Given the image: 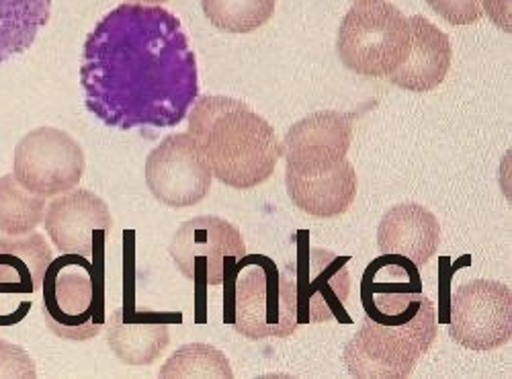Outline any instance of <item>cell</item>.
<instances>
[{
	"instance_id": "1",
	"label": "cell",
	"mask_w": 512,
	"mask_h": 379,
	"mask_svg": "<svg viewBox=\"0 0 512 379\" xmlns=\"http://www.w3.org/2000/svg\"><path fill=\"white\" fill-rule=\"evenodd\" d=\"M84 105L109 128H177L199 99L197 58L181 21L162 7L125 3L84 41Z\"/></svg>"
},
{
	"instance_id": "2",
	"label": "cell",
	"mask_w": 512,
	"mask_h": 379,
	"mask_svg": "<svg viewBox=\"0 0 512 379\" xmlns=\"http://www.w3.org/2000/svg\"><path fill=\"white\" fill-rule=\"evenodd\" d=\"M189 134L211 175L232 189H252L275 173L281 144L271 123L230 97H199L187 115Z\"/></svg>"
},
{
	"instance_id": "3",
	"label": "cell",
	"mask_w": 512,
	"mask_h": 379,
	"mask_svg": "<svg viewBox=\"0 0 512 379\" xmlns=\"http://www.w3.org/2000/svg\"><path fill=\"white\" fill-rule=\"evenodd\" d=\"M41 312L52 334L64 341H91L105 328L103 259L62 252L41 283Z\"/></svg>"
},
{
	"instance_id": "4",
	"label": "cell",
	"mask_w": 512,
	"mask_h": 379,
	"mask_svg": "<svg viewBox=\"0 0 512 379\" xmlns=\"http://www.w3.org/2000/svg\"><path fill=\"white\" fill-rule=\"evenodd\" d=\"M412 46L408 17L386 0H357L340 23L336 50L349 70L379 78L398 70Z\"/></svg>"
},
{
	"instance_id": "5",
	"label": "cell",
	"mask_w": 512,
	"mask_h": 379,
	"mask_svg": "<svg viewBox=\"0 0 512 379\" xmlns=\"http://www.w3.org/2000/svg\"><path fill=\"white\" fill-rule=\"evenodd\" d=\"M224 285H228L224 322L232 324L246 339H285L300 328L285 298L281 271L273 259L244 255Z\"/></svg>"
},
{
	"instance_id": "6",
	"label": "cell",
	"mask_w": 512,
	"mask_h": 379,
	"mask_svg": "<svg viewBox=\"0 0 512 379\" xmlns=\"http://www.w3.org/2000/svg\"><path fill=\"white\" fill-rule=\"evenodd\" d=\"M351 257H338L330 250L312 248L308 232L300 234L295 259L281 271V283L297 326L324 324L336 320L353 324L345 304L351 293L347 263Z\"/></svg>"
},
{
	"instance_id": "7",
	"label": "cell",
	"mask_w": 512,
	"mask_h": 379,
	"mask_svg": "<svg viewBox=\"0 0 512 379\" xmlns=\"http://www.w3.org/2000/svg\"><path fill=\"white\" fill-rule=\"evenodd\" d=\"M365 318L437 339V308L424 296L418 267L402 255H381L361 279Z\"/></svg>"
},
{
	"instance_id": "8",
	"label": "cell",
	"mask_w": 512,
	"mask_h": 379,
	"mask_svg": "<svg viewBox=\"0 0 512 379\" xmlns=\"http://www.w3.org/2000/svg\"><path fill=\"white\" fill-rule=\"evenodd\" d=\"M177 269L197 287L224 285L236 263L246 255L240 230L216 216L193 218L175 232L168 246Z\"/></svg>"
},
{
	"instance_id": "9",
	"label": "cell",
	"mask_w": 512,
	"mask_h": 379,
	"mask_svg": "<svg viewBox=\"0 0 512 379\" xmlns=\"http://www.w3.org/2000/svg\"><path fill=\"white\" fill-rule=\"evenodd\" d=\"M451 339L469 351H492L512 339V289L474 279L453 289L449 308Z\"/></svg>"
},
{
	"instance_id": "10",
	"label": "cell",
	"mask_w": 512,
	"mask_h": 379,
	"mask_svg": "<svg viewBox=\"0 0 512 379\" xmlns=\"http://www.w3.org/2000/svg\"><path fill=\"white\" fill-rule=\"evenodd\" d=\"M84 152L66 132L37 128L15 148L13 175L31 193L56 197L72 191L84 175Z\"/></svg>"
},
{
	"instance_id": "11",
	"label": "cell",
	"mask_w": 512,
	"mask_h": 379,
	"mask_svg": "<svg viewBox=\"0 0 512 379\" xmlns=\"http://www.w3.org/2000/svg\"><path fill=\"white\" fill-rule=\"evenodd\" d=\"M433 339L422 334L363 320L343 359L347 371L361 379H402L414 373L416 363L431 351Z\"/></svg>"
},
{
	"instance_id": "12",
	"label": "cell",
	"mask_w": 512,
	"mask_h": 379,
	"mask_svg": "<svg viewBox=\"0 0 512 379\" xmlns=\"http://www.w3.org/2000/svg\"><path fill=\"white\" fill-rule=\"evenodd\" d=\"M213 175L191 134L164 138L146 160L150 193L168 207L201 203L211 189Z\"/></svg>"
},
{
	"instance_id": "13",
	"label": "cell",
	"mask_w": 512,
	"mask_h": 379,
	"mask_svg": "<svg viewBox=\"0 0 512 379\" xmlns=\"http://www.w3.org/2000/svg\"><path fill=\"white\" fill-rule=\"evenodd\" d=\"M46 230L52 244L68 255L103 259L105 242L113 230L107 203L87 189H76L56 197L46 209Z\"/></svg>"
},
{
	"instance_id": "14",
	"label": "cell",
	"mask_w": 512,
	"mask_h": 379,
	"mask_svg": "<svg viewBox=\"0 0 512 379\" xmlns=\"http://www.w3.org/2000/svg\"><path fill=\"white\" fill-rule=\"evenodd\" d=\"M54 261L41 234L0 238V326L21 322Z\"/></svg>"
},
{
	"instance_id": "15",
	"label": "cell",
	"mask_w": 512,
	"mask_h": 379,
	"mask_svg": "<svg viewBox=\"0 0 512 379\" xmlns=\"http://www.w3.org/2000/svg\"><path fill=\"white\" fill-rule=\"evenodd\" d=\"M353 142V119L338 111H320L291 125L281 144L289 171L328 173L347 160Z\"/></svg>"
},
{
	"instance_id": "16",
	"label": "cell",
	"mask_w": 512,
	"mask_h": 379,
	"mask_svg": "<svg viewBox=\"0 0 512 379\" xmlns=\"http://www.w3.org/2000/svg\"><path fill=\"white\" fill-rule=\"evenodd\" d=\"M179 322V316L160 314L148 308H138L134 302H125L113 308L105 322L107 345L113 355L134 367L156 363L170 343L168 326Z\"/></svg>"
},
{
	"instance_id": "17",
	"label": "cell",
	"mask_w": 512,
	"mask_h": 379,
	"mask_svg": "<svg viewBox=\"0 0 512 379\" xmlns=\"http://www.w3.org/2000/svg\"><path fill=\"white\" fill-rule=\"evenodd\" d=\"M441 244V224L418 203H400L383 214L377 228L381 255H402L418 269L429 263Z\"/></svg>"
},
{
	"instance_id": "18",
	"label": "cell",
	"mask_w": 512,
	"mask_h": 379,
	"mask_svg": "<svg viewBox=\"0 0 512 379\" xmlns=\"http://www.w3.org/2000/svg\"><path fill=\"white\" fill-rule=\"evenodd\" d=\"M412 46L406 62L388 78L396 87L412 93L437 89L451 68V41L437 25L420 15H414Z\"/></svg>"
},
{
	"instance_id": "19",
	"label": "cell",
	"mask_w": 512,
	"mask_h": 379,
	"mask_svg": "<svg viewBox=\"0 0 512 379\" xmlns=\"http://www.w3.org/2000/svg\"><path fill=\"white\" fill-rule=\"evenodd\" d=\"M285 185L293 205L312 218L343 216L357 197V173L349 160L320 175H300L287 168Z\"/></svg>"
},
{
	"instance_id": "20",
	"label": "cell",
	"mask_w": 512,
	"mask_h": 379,
	"mask_svg": "<svg viewBox=\"0 0 512 379\" xmlns=\"http://www.w3.org/2000/svg\"><path fill=\"white\" fill-rule=\"evenodd\" d=\"M52 17V0H0V64L27 52Z\"/></svg>"
},
{
	"instance_id": "21",
	"label": "cell",
	"mask_w": 512,
	"mask_h": 379,
	"mask_svg": "<svg viewBox=\"0 0 512 379\" xmlns=\"http://www.w3.org/2000/svg\"><path fill=\"white\" fill-rule=\"evenodd\" d=\"M46 216V197L27 191L15 175L0 177V232L31 234Z\"/></svg>"
},
{
	"instance_id": "22",
	"label": "cell",
	"mask_w": 512,
	"mask_h": 379,
	"mask_svg": "<svg viewBox=\"0 0 512 379\" xmlns=\"http://www.w3.org/2000/svg\"><path fill=\"white\" fill-rule=\"evenodd\" d=\"M205 17L226 33H250L263 27L275 11V0H201Z\"/></svg>"
},
{
	"instance_id": "23",
	"label": "cell",
	"mask_w": 512,
	"mask_h": 379,
	"mask_svg": "<svg viewBox=\"0 0 512 379\" xmlns=\"http://www.w3.org/2000/svg\"><path fill=\"white\" fill-rule=\"evenodd\" d=\"M160 377H234L230 361L222 351L205 343H191L170 355L160 367Z\"/></svg>"
},
{
	"instance_id": "24",
	"label": "cell",
	"mask_w": 512,
	"mask_h": 379,
	"mask_svg": "<svg viewBox=\"0 0 512 379\" xmlns=\"http://www.w3.org/2000/svg\"><path fill=\"white\" fill-rule=\"evenodd\" d=\"M451 25H472L482 19V0H426Z\"/></svg>"
},
{
	"instance_id": "25",
	"label": "cell",
	"mask_w": 512,
	"mask_h": 379,
	"mask_svg": "<svg viewBox=\"0 0 512 379\" xmlns=\"http://www.w3.org/2000/svg\"><path fill=\"white\" fill-rule=\"evenodd\" d=\"M33 359L17 345L0 339V377H35Z\"/></svg>"
},
{
	"instance_id": "26",
	"label": "cell",
	"mask_w": 512,
	"mask_h": 379,
	"mask_svg": "<svg viewBox=\"0 0 512 379\" xmlns=\"http://www.w3.org/2000/svg\"><path fill=\"white\" fill-rule=\"evenodd\" d=\"M482 9H486L490 21H494L502 31L510 33V0H482Z\"/></svg>"
},
{
	"instance_id": "27",
	"label": "cell",
	"mask_w": 512,
	"mask_h": 379,
	"mask_svg": "<svg viewBox=\"0 0 512 379\" xmlns=\"http://www.w3.org/2000/svg\"><path fill=\"white\" fill-rule=\"evenodd\" d=\"M132 5H158V3H166V0H127Z\"/></svg>"
},
{
	"instance_id": "28",
	"label": "cell",
	"mask_w": 512,
	"mask_h": 379,
	"mask_svg": "<svg viewBox=\"0 0 512 379\" xmlns=\"http://www.w3.org/2000/svg\"><path fill=\"white\" fill-rule=\"evenodd\" d=\"M355 3H357V0H355Z\"/></svg>"
}]
</instances>
